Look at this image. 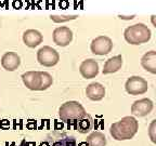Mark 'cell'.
<instances>
[{"label":"cell","instance_id":"obj_1","mask_svg":"<svg viewBox=\"0 0 156 146\" xmlns=\"http://www.w3.org/2000/svg\"><path fill=\"white\" fill-rule=\"evenodd\" d=\"M139 130V122L133 116H126L110 127V134L116 141L131 140Z\"/></svg>","mask_w":156,"mask_h":146},{"label":"cell","instance_id":"obj_2","mask_svg":"<svg viewBox=\"0 0 156 146\" xmlns=\"http://www.w3.org/2000/svg\"><path fill=\"white\" fill-rule=\"evenodd\" d=\"M152 37L151 29L143 23H138L132 26L127 27L124 32V38L132 46H139L150 41Z\"/></svg>","mask_w":156,"mask_h":146},{"label":"cell","instance_id":"obj_3","mask_svg":"<svg viewBox=\"0 0 156 146\" xmlns=\"http://www.w3.org/2000/svg\"><path fill=\"white\" fill-rule=\"evenodd\" d=\"M87 114L85 107L77 101H67L58 108V117L68 124L75 123L79 118Z\"/></svg>","mask_w":156,"mask_h":146},{"label":"cell","instance_id":"obj_4","mask_svg":"<svg viewBox=\"0 0 156 146\" xmlns=\"http://www.w3.org/2000/svg\"><path fill=\"white\" fill-rule=\"evenodd\" d=\"M37 61L40 65L44 67H52L58 63L60 54L52 47L44 46L39 49L37 52Z\"/></svg>","mask_w":156,"mask_h":146},{"label":"cell","instance_id":"obj_5","mask_svg":"<svg viewBox=\"0 0 156 146\" xmlns=\"http://www.w3.org/2000/svg\"><path fill=\"white\" fill-rule=\"evenodd\" d=\"M125 90L130 95H141L149 90V83L140 76H131L125 83Z\"/></svg>","mask_w":156,"mask_h":146},{"label":"cell","instance_id":"obj_6","mask_svg":"<svg viewBox=\"0 0 156 146\" xmlns=\"http://www.w3.org/2000/svg\"><path fill=\"white\" fill-rule=\"evenodd\" d=\"M90 50L95 55H106L113 50V41L110 37L99 36L91 41Z\"/></svg>","mask_w":156,"mask_h":146},{"label":"cell","instance_id":"obj_7","mask_svg":"<svg viewBox=\"0 0 156 146\" xmlns=\"http://www.w3.org/2000/svg\"><path fill=\"white\" fill-rule=\"evenodd\" d=\"M53 42L58 47H66L73 40V32L66 26L56 27L52 33Z\"/></svg>","mask_w":156,"mask_h":146},{"label":"cell","instance_id":"obj_8","mask_svg":"<svg viewBox=\"0 0 156 146\" xmlns=\"http://www.w3.org/2000/svg\"><path fill=\"white\" fill-rule=\"evenodd\" d=\"M154 103L150 99H141V100L134 101L131 105V114L136 117L147 116L153 110Z\"/></svg>","mask_w":156,"mask_h":146},{"label":"cell","instance_id":"obj_9","mask_svg":"<svg viewBox=\"0 0 156 146\" xmlns=\"http://www.w3.org/2000/svg\"><path fill=\"white\" fill-rule=\"evenodd\" d=\"M79 73L85 79H92L99 74V64L93 58L85 60L79 66Z\"/></svg>","mask_w":156,"mask_h":146},{"label":"cell","instance_id":"obj_10","mask_svg":"<svg viewBox=\"0 0 156 146\" xmlns=\"http://www.w3.org/2000/svg\"><path fill=\"white\" fill-rule=\"evenodd\" d=\"M21 65V57L15 52H5L1 57V66L8 71H16Z\"/></svg>","mask_w":156,"mask_h":146},{"label":"cell","instance_id":"obj_11","mask_svg":"<svg viewBox=\"0 0 156 146\" xmlns=\"http://www.w3.org/2000/svg\"><path fill=\"white\" fill-rule=\"evenodd\" d=\"M44 40L41 33L37 29H27L23 34V42L28 48H36Z\"/></svg>","mask_w":156,"mask_h":146},{"label":"cell","instance_id":"obj_12","mask_svg":"<svg viewBox=\"0 0 156 146\" xmlns=\"http://www.w3.org/2000/svg\"><path fill=\"white\" fill-rule=\"evenodd\" d=\"M86 95L89 100L99 102L105 96V88L99 82H92L86 88Z\"/></svg>","mask_w":156,"mask_h":146},{"label":"cell","instance_id":"obj_13","mask_svg":"<svg viewBox=\"0 0 156 146\" xmlns=\"http://www.w3.org/2000/svg\"><path fill=\"white\" fill-rule=\"evenodd\" d=\"M22 81L27 89L32 91H39L40 76L39 71H26L22 75Z\"/></svg>","mask_w":156,"mask_h":146},{"label":"cell","instance_id":"obj_14","mask_svg":"<svg viewBox=\"0 0 156 146\" xmlns=\"http://www.w3.org/2000/svg\"><path fill=\"white\" fill-rule=\"evenodd\" d=\"M141 66L146 71L155 75L156 74V51L146 52L141 58Z\"/></svg>","mask_w":156,"mask_h":146},{"label":"cell","instance_id":"obj_15","mask_svg":"<svg viewBox=\"0 0 156 146\" xmlns=\"http://www.w3.org/2000/svg\"><path fill=\"white\" fill-rule=\"evenodd\" d=\"M122 55H116L108 58L104 64L103 67V75H110V74L116 73L122 68Z\"/></svg>","mask_w":156,"mask_h":146},{"label":"cell","instance_id":"obj_16","mask_svg":"<svg viewBox=\"0 0 156 146\" xmlns=\"http://www.w3.org/2000/svg\"><path fill=\"white\" fill-rule=\"evenodd\" d=\"M93 126H94L93 119L89 114L83 115L81 118H79V119L75 122V129L83 134L90 132L91 130L93 129Z\"/></svg>","mask_w":156,"mask_h":146},{"label":"cell","instance_id":"obj_17","mask_svg":"<svg viewBox=\"0 0 156 146\" xmlns=\"http://www.w3.org/2000/svg\"><path fill=\"white\" fill-rule=\"evenodd\" d=\"M87 143L88 146H106V137L102 132L94 131L88 135Z\"/></svg>","mask_w":156,"mask_h":146},{"label":"cell","instance_id":"obj_18","mask_svg":"<svg viewBox=\"0 0 156 146\" xmlns=\"http://www.w3.org/2000/svg\"><path fill=\"white\" fill-rule=\"evenodd\" d=\"M40 76V85H39V91H44L51 87L53 83V78L47 71H39Z\"/></svg>","mask_w":156,"mask_h":146},{"label":"cell","instance_id":"obj_19","mask_svg":"<svg viewBox=\"0 0 156 146\" xmlns=\"http://www.w3.org/2000/svg\"><path fill=\"white\" fill-rule=\"evenodd\" d=\"M50 19L54 23H64L78 19V15H50Z\"/></svg>","mask_w":156,"mask_h":146},{"label":"cell","instance_id":"obj_20","mask_svg":"<svg viewBox=\"0 0 156 146\" xmlns=\"http://www.w3.org/2000/svg\"><path fill=\"white\" fill-rule=\"evenodd\" d=\"M50 146H77V145H76V141L73 137H65V139H62L60 141H55Z\"/></svg>","mask_w":156,"mask_h":146},{"label":"cell","instance_id":"obj_21","mask_svg":"<svg viewBox=\"0 0 156 146\" xmlns=\"http://www.w3.org/2000/svg\"><path fill=\"white\" fill-rule=\"evenodd\" d=\"M155 127H156V120H153L151 126H150V130H149V135H150V137H151L153 143H156L155 134H154V132H155Z\"/></svg>","mask_w":156,"mask_h":146}]
</instances>
